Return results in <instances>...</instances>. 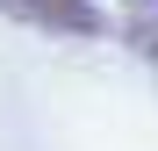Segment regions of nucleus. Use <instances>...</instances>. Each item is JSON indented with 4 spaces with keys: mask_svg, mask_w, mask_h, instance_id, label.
I'll list each match as a JSON object with an SVG mask.
<instances>
[{
    "mask_svg": "<svg viewBox=\"0 0 158 151\" xmlns=\"http://www.w3.org/2000/svg\"><path fill=\"white\" fill-rule=\"evenodd\" d=\"M0 15L36 22V29H65V36H101L108 29V15L94 0H0Z\"/></svg>",
    "mask_w": 158,
    "mask_h": 151,
    "instance_id": "nucleus-1",
    "label": "nucleus"
}]
</instances>
